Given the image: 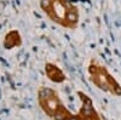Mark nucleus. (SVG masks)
<instances>
[{
  "mask_svg": "<svg viewBox=\"0 0 121 120\" xmlns=\"http://www.w3.org/2000/svg\"><path fill=\"white\" fill-rule=\"evenodd\" d=\"M39 4L52 22L69 29L76 28L79 11L70 0H39Z\"/></svg>",
  "mask_w": 121,
  "mask_h": 120,
  "instance_id": "f257e3e1",
  "label": "nucleus"
},
{
  "mask_svg": "<svg viewBox=\"0 0 121 120\" xmlns=\"http://www.w3.org/2000/svg\"><path fill=\"white\" fill-rule=\"evenodd\" d=\"M38 101L43 111L55 120H82L79 114L74 115L63 106L58 93L50 87H40L38 91Z\"/></svg>",
  "mask_w": 121,
  "mask_h": 120,
  "instance_id": "f03ea898",
  "label": "nucleus"
},
{
  "mask_svg": "<svg viewBox=\"0 0 121 120\" xmlns=\"http://www.w3.org/2000/svg\"><path fill=\"white\" fill-rule=\"evenodd\" d=\"M88 72L92 81L103 91H110L115 95H121V87L115 80L110 76L107 71L102 67H97L96 64H91L88 67Z\"/></svg>",
  "mask_w": 121,
  "mask_h": 120,
  "instance_id": "7ed1b4c3",
  "label": "nucleus"
},
{
  "mask_svg": "<svg viewBox=\"0 0 121 120\" xmlns=\"http://www.w3.org/2000/svg\"><path fill=\"white\" fill-rule=\"evenodd\" d=\"M45 73L52 83L59 84V83H63L65 80V74L62 72V69L53 63H46L45 64Z\"/></svg>",
  "mask_w": 121,
  "mask_h": 120,
  "instance_id": "20e7f679",
  "label": "nucleus"
},
{
  "mask_svg": "<svg viewBox=\"0 0 121 120\" xmlns=\"http://www.w3.org/2000/svg\"><path fill=\"white\" fill-rule=\"evenodd\" d=\"M22 44V39H21V35L17 31H10L6 35H5V39H4V47L6 50H12L15 47H18L21 46Z\"/></svg>",
  "mask_w": 121,
  "mask_h": 120,
  "instance_id": "39448f33",
  "label": "nucleus"
}]
</instances>
